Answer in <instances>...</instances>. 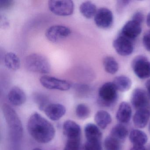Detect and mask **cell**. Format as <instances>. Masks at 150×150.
<instances>
[{
	"instance_id": "f35d334b",
	"label": "cell",
	"mask_w": 150,
	"mask_h": 150,
	"mask_svg": "<svg viewBox=\"0 0 150 150\" xmlns=\"http://www.w3.org/2000/svg\"><path fill=\"white\" fill-rule=\"evenodd\" d=\"M33 150H42V149H40V148H35V149H33Z\"/></svg>"
},
{
	"instance_id": "7402d4cb",
	"label": "cell",
	"mask_w": 150,
	"mask_h": 150,
	"mask_svg": "<svg viewBox=\"0 0 150 150\" xmlns=\"http://www.w3.org/2000/svg\"><path fill=\"white\" fill-rule=\"evenodd\" d=\"M128 129L122 124H117L114 126L110 131V136L119 142H124L128 135Z\"/></svg>"
},
{
	"instance_id": "52a82bcc",
	"label": "cell",
	"mask_w": 150,
	"mask_h": 150,
	"mask_svg": "<svg viewBox=\"0 0 150 150\" xmlns=\"http://www.w3.org/2000/svg\"><path fill=\"white\" fill-rule=\"evenodd\" d=\"M40 82L43 86L49 89L67 91L71 87V83L67 81L48 75L42 76Z\"/></svg>"
},
{
	"instance_id": "484cf974",
	"label": "cell",
	"mask_w": 150,
	"mask_h": 150,
	"mask_svg": "<svg viewBox=\"0 0 150 150\" xmlns=\"http://www.w3.org/2000/svg\"><path fill=\"white\" fill-rule=\"evenodd\" d=\"M121 142L110 136L107 137L104 142L105 150H121Z\"/></svg>"
},
{
	"instance_id": "d4e9b609",
	"label": "cell",
	"mask_w": 150,
	"mask_h": 150,
	"mask_svg": "<svg viewBox=\"0 0 150 150\" xmlns=\"http://www.w3.org/2000/svg\"><path fill=\"white\" fill-rule=\"evenodd\" d=\"M104 70L109 74H114L119 70V65L116 59L112 57H107L103 60Z\"/></svg>"
},
{
	"instance_id": "603a6c76",
	"label": "cell",
	"mask_w": 150,
	"mask_h": 150,
	"mask_svg": "<svg viewBox=\"0 0 150 150\" xmlns=\"http://www.w3.org/2000/svg\"><path fill=\"white\" fill-rule=\"evenodd\" d=\"M79 9L81 14L88 19L94 17L97 11L96 6L90 1H85L81 3Z\"/></svg>"
},
{
	"instance_id": "277c9868",
	"label": "cell",
	"mask_w": 150,
	"mask_h": 150,
	"mask_svg": "<svg viewBox=\"0 0 150 150\" xmlns=\"http://www.w3.org/2000/svg\"><path fill=\"white\" fill-rule=\"evenodd\" d=\"M118 90L113 82H108L103 84L99 88L98 92V103L105 107L114 105L118 98Z\"/></svg>"
},
{
	"instance_id": "d590c367",
	"label": "cell",
	"mask_w": 150,
	"mask_h": 150,
	"mask_svg": "<svg viewBox=\"0 0 150 150\" xmlns=\"http://www.w3.org/2000/svg\"><path fill=\"white\" fill-rule=\"evenodd\" d=\"M145 86L147 89V94L150 99V79L147 81L146 83Z\"/></svg>"
},
{
	"instance_id": "6da1fadb",
	"label": "cell",
	"mask_w": 150,
	"mask_h": 150,
	"mask_svg": "<svg viewBox=\"0 0 150 150\" xmlns=\"http://www.w3.org/2000/svg\"><path fill=\"white\" fill-rule=\"evenodd\" d=\"M27 128L30 136L41 144L50 142L56 133L55 128L51 123L37 112L30 116Z\"/></svg>"
},
{
	"instance_id": "ab89813d",
	"label": "cell",
	"mask_w": 150,
	"mask_h": 150,
	"mask_svg": "<svg viewBox=\"0 0 150 150\" xmlns=\"http://www.w3.org/2000/svg\"><path fill=\"white\" fill-rule=\"evenodd\" d=\"M148 130H149V132L150 133V122L149 123V127H148Z\"/></svg>"
},
{
	"instance_id": "9a60e30c",
	"label": "cell",
	"mask_w": 150,
	"mask_h": 150,
	"mask_svg": "<svg viewBox=\"0 0 150 150\" xmlns=\"http://www.w3.org/2000/svg\"><path fill=\"white\" fill-rule=\"evenodd\" d=\"M10 103L16 106H20L25 103L27 99L24 91L18 87H13L8 95Z\"/></svg>"
},
{
	"instance_id": "30bf717a",
	"label": "cell",
	"mask_w": 150,
	"mask_h": 150,
	"mask_svg": "<svg viewBox=\"0 0 150 150\" xmlns=\"http://www.w3.org/2000/svg\"><path fill=\"white\" fill-rule=\"evenodd\" d=\"M94 21L96 25L100 28H109L114 22L112 11L106 8H99L95 16Z\"/></svg>"
},
{
	"instance_id": "e575fe53",
	"label": "cell",
	"mask_w": 150,
	"mask_h": 150,
	"mask_svg": "<svg viewBox=\"0 0 150 150\" xmlns=\"http://www.w3.org/2000/svg\"><path fill=\"white\" fill-rule=\"evenodd\" d=\"M130 1H118L117 2V11H122L123 9H124L125 8L128 6L130 2Z\"/></svg>"
},
{
	"instance_id": "2e32d148",
	"label": "cell",
	"mask_w": 150,
	"mask_h": 150,
	"mask_svg": "<svg viewBox=\"0 0 150 150\" xmlns=\"http://www.w3.org/2000/svg\"><path fill=\"white\" fill-rule=\"evenodd\" d=\"M150 117V112L148 109L137 110L133 117L134 125L139 129H143L147 125Z\"/></svg>"
},
{
	"instance_id": "cb8c5ba5",
	"label": "cell",
	"mask_w": 150,
	"mask_h": 150,
	"mask_svg": "<svg viewBox=\"0 0 150 150\" xmlns=\"http://www.w3.org/2000/svg\"><path fill=\"white\" fill-rule=\"evenodd\" d=\"M6 66L10 70L16 71L20 68L21 61L18 56L13 52H8L4 58Z\"/></svg>"
},
{
	"instance_id": "8d00e7d4",
	"label": "cell",
	"mask_w": 150,
	"mask_h": 150,
	"mask_svg": "<svg viewBox=\"0 0 150 150\" xmlns=\"http://www.w3.org/2000/svg\"><path fill=\"white\" fill-rule=\"evenodd\" d=\"M130 150H147L144 146H133Z\"/></svg>"
},
{
	"instance_id": "7a4b0ae2",
	"label": "cell",
	"mask_w": 150,
	"mask_h": 150,
	"mask_svg": "<svg viewBox=\"0 0 150 150\" xmlns=\"http://www.w3.org/2000/svg\"><path fill=\"white\" fill-rule=\"evenodd\" d=\"M2 110L11 139L16 142L20 141L23 136V127L19 116L15 110L6 103L3 104Z\"/></svg>"
},
{
	"instance_id": "83f0119b",
	"label": "cell",
	"mask_w": 150,
	"mask_h": 150,
	"mask_svg": "<svg viewBox=\"0 0 150 150\" xmlns=\"http://www.w3.org/2000/svg\"><path fill=\"white\" fill-rule=\"evenodd\" d=\"M34 100L38 105L41 110H44L49 105V100L48 98L44 95L39 93H36L34 95Z\"/></svg>"
},
{
	"instance_id": "7c38bea8",
	"label": "cell",
	"mask_w": 150,
	"mask_h": 150,
	"mask_svg": "<svg viewBox=\"0 0 150 150\" xmlns=\"http://www.w3.org/2000/svg\"><path fill=\"white\" fill-rule=\"evenodd\" d=\"M141 32V24L131 20L125 24L120 34L133 41L140 35Z\"/></svg>"
},
{
	"instance_id": "d6a6232c",
	"label": "cell",
	"mask_w": 150,
	"mask_h": 150,
	"mask_svg": "<svg viewBox=\"0 0 150 150\" xmlns=\"http://www.w3.org/2000/svg\"><path fill=\"white\" fill-rule=\"evenodd\" d=\"M14 1L12 0H0V8L1 9H7L13 5Z\"/></svg>"
},
{
	"instance_id": "8fae6325",
	"label": "cell",
	"mask_w": 150,
	"mask_h": 150,
	"mask_svg": "<svg viewBox=\"0 0 150 150\" xmlns=\"http://www.w3.org/2000/svg\"><path fill=\"white\" fill-rule=\"evenodd\" d=\"M149 99L147 93L144 90L140 88H136L132 94L131 103L137 110L148 109L150 105Z\"/></svg>"
},
{
	"instance_id": "ac0fdd59",
	"label": "cell",
	"mask_w": 150,
	"mask_h": 150,
	"mask_svg": "<svg viewBox=\"0 0 150 150\" xmlns=\"http://www.w3.org/2000/svg\"><path fill=\"white\" fill-rule=\"evenodd\" d=\"M85 136L88 141H101L102 133L98 126L93 123H88L85 126Z\"/></svg>"
},
{
	"instance_id": "8992f818",
	"label": "cell",
	"mask_w": 150,
	"mask_h": 150,
	"mask_svg": "<svg viewBox=\"0 0 150 150\" xmlns=\"http://www.w3.org/2000/svg\"><path fill=\"white\" fill-rule=\"evenodd\" d=\"M48 6L52 13L59 16L71 15L73 13L74 9L73 1L70 0H51L48 2Z\"/></svg>"
},
{
	"instance_id": "44dd1931",
	"label": "cell",
	"mask_w": 150,
	"mask_h": 150,
	"mask_svg": "<svg viewBox=\"0 0 150 150\" xmlns=\"http://www.w3.org/2000/svg\"><path fill=\"white\" fill-rule=\"evenodd\" d=\"M112 82L117 90L122 92L128 91L132 85L131 80L125 75L117 76Z\"/></svg>"
},
{
	"instance_id": "836d02e7",
	"label": "cell",
	"mask_w": 150,
	"mask_h": 150,
	"mask_svg": "<svg viewBox=\"0 0 150 150\" xmlns=\"http://www.w3.org/2000/svg\"><path fill=\"white\" fill-rule=\"evenodd\" d=\"M144 20V15L142 12H137L132 16V20L142 24Z\"/></svg>"
},
{
	"instance_id": "ffe728a7",
	"label": "cell",
	"mask_w": 150,
	"mask_h": 150,
	"mask_svg": "<svg viewBox=\"0 0 150 150\" xmlns=\"http://www.w3.org/2000/svg\"><path fill=\"white\" fill-rule=\"evenodd\" d=\"M112 118L110 114L105 110H99L95 115V121L98 127L105 129L111 122Z\"/></svg>"
},
{
	"instance_id": "5b68a950",
	"label": "cell",
	"mask_w": 150,
	"mask_h": 150,
	"mask_svg": "<svg viewBox=\"0 0 150 150\" xmlns=\"http://www.w3.org/2000/svg\"><path fill=\"white\" fill-rule=\"evenodd\" d=\"M135 75L141 79L150 77V61L145 56L139 55L135 57L131 64Z\"/></svg>"
},
{
	"instance_id": "4fadbf2b",
	"label": "cell",
	"mask_w": 150,
	"mask_h": 150,
	"mask_svg": "<svg viewBox=\"0 0 150 150\" xmlns=\"http://www.w3.org/2000/svg\"><path fill=\"white\" fill-rule=\"evenodd\" d=\"M63 133L67 139H77L81 137V129L76 122L67 120L63 124Z\"/></svg>"
},
{
	"instance_id": "e0dca14e",
	"label": "cell",
	"mask_w": 150,
	"mask_h": 150,
	"mask_svg": "<svg viewBox=\"0 0 150 150\" xmlns=\"http://www.w3.org/2000/svg\"><path fill=\"white\" fill-rule=\"evenodd\" d=\"M132 111L130 105L126 102H122L120 103L116 113V118L121 123H127L131 118Z\"/></svg>"
},
{
	"instance_id": "3957f363",
	"label": "cell",
	"mask_w": 150,
	"mask_h": 150,
	"mask_svg": "<svg viewBox=\"0 0 150 150\" xmlns=\"http://www.w3.org/2000/svg\"><path fill=\"white\" fill-rule=\"evenodd\" d=\"M25 66L30 71L44 74L49 73L51 70L48 59L38 53H32L27 56L25 59Z\"/></svg>"
},
{
	"instance_id": "4dcf8cb0",
	"label": "cell",
	"mask_w": 150,
	"mask_h": 150,
	"mask_svg": "<svg viewBox=\"0 0 150 150\" xmlns=\"http://www.w3.org/2000/svg\"><path fill=\"white\" fill-rule=\"evenodd\" d=\"M76 91L81 96H85L88 94L90 88L86 85H79L76 87Z\"/></svg>"
},
{
	"instance_id": "1f68e13d",
	"label": "cell",
	"mask_w": 150,
	"mask_h": 150,
	"mask_svg": "<svg viewBox=\"0 0 150 150\" xmlns=\"http://www.w3.org/2000/svg\"><path fill=\"white\" fill-rule=\"evenodd\" d=\"M143 44L146 50L150 52V30L146 31L144 35Z\"/></svg>"
},
{
	"instance_id": "f1b7e54d",
	"label": "cell",
	"mask_w": 150,
	"mask_h": 150,
	"mask_svg": "<svg viewBox=\"0 0 150 150\" xmlns=\"http://www.w3.org/2000/svg\"><path fill=\"white\" fill-rule=\"evenodd\" d=\"M81 139H67L64 150H80Z\"/></svg>"
},
{
	"instance_id": "9c48e42d",
	"label": "cell",
	"mask_w": 150,
	"mask_h": 150,
	"mask_svg": "<svg viewBox=\"0 0 150 150\" xmlns=\"http://www.w3.org/2000/svg\"><path fill=\"white\" fill-rule=\"evenodd\" d=\"M71 32L70 29L66 26L54 25L47 30L45 36L50 42L55 43L68 37Z\"/></svg>"
},
{
	"instance_id": "5bb4252c",
	"label": "cell",
	"mask_w": 150,
	"mask_h": 150,
	"mask_svg": "<svg viewBox=\"0 0 150 150\" xmlns=\"http://www.w3.org/2000/svg\"><path fill=\"white\" fill-rule=\"evenodd\" d=\"M45 113L52 121L59 120L66 112L65 107L59 103H50L45 109Z\"/></svg>"
},
{
	"instance_id": "4316f807",
	"label": "cell",
	"mask_w": 150,
	"mask_h": 150,
	"mask_svg": "<svg viewBox=\"0 0 150 150\" xmlns=\"http://www.w3.org/2000/svg\"><path fill=\"white\" fill-rule=\"evenodd\" d=\"M90 113V109L86 104L81 103L76 107V116L80 119H85L87 118L89 116Z\"/></svg>"
},
{
	"instance_id": "ba28073f",
	"label": "cell",
	"mask_w": 150,
	"mask_h": 150,
	"mask_svg": "<svg viewBox=\"0 0 150 150\" xmlns=\"http://www.w3.org/2000/svg\"><path fill=\"white\" fill-rule=\"evenodd\" d=\"M133 41L120 34L113 42V47L120 56H129L134 50Z\"/></svg>"
},
{
	"instance_id": "f546056e",
	"label": "cell",
	"mask_w": 150,
	"mask_h": 150,
	"mask_svg": "<svg viewBox=\"0 0 150 150\" xmlns=\"http://www.w3.org/2000/svg\"><path fill=\"white\" fill-rule=\"evenodd\" d=\"M83 150H103L101 141L87 140L84 145Z\"/></svg>"
},
{
	"instance_id": "74e56055",
	"label": "cell",
	"mask_w": 150,
	"mask_h": 150,
	"mask_svg": "<svg viewBox=\"0 0 150 150\" xmlns=\"http://www.w3.org/2000/svg\"><path fill=\"white\" fill-rule=\"evenodd\" d=\"M146 23L147 26L150 28V13H148L146 16Z\"/></svg>"
},
{
	"instance_id": "d6986e66",
	"label": "cell",
	"mask_w": 150,
	"mask_h": 150,
	"mask_svg": "<svg viewBox=\"0 0 150 150\" xmlns=\"http://www.w3.org/2000/svg\"><path fill=\"white\" fill-rule=\"evenodd\" d=\"M129 139L133 146H144L148 140L146 134L137 129L131 131L129 135Z\"/></svg>"
}]
</instances>
